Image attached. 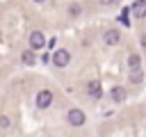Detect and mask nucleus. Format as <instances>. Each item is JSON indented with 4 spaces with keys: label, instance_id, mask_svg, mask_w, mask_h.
<instances>
[{
    "label": "nucleus",
    "instance_id": "1",
    "mask_svg": "<svg viewBox=\"0 0 146 137\" xmlns=\"http://www.w3.org/2000/svg\"><path fill=\"white\" fill-rule=\"evenodd\" d=\"M43 46H46V37H43V32L34 30V32L30 34V50H41Z\"/></svg>",
    "mask_w": 146,
    "mask_h": 137
},
{
    "label": "nucleus",
    "instance_id": "2",
    "mask_svg": "<svg viewBox=\"0 0 146 137\" xmlns=\"http://www.w3.org/2000/svg\"><path fill=\"white\" fill-rule=\"evenodd\" d=\"M50 103H52V91L50 89H41L36 94V107L46 110V107H50Z\"/></svg>",
    "mask_w": 146,
    "mask_h": 137
},
{
    "label": "nucleus",
    "instance_id": "3",
    "mask_svg": "<svg viewBox=\"0 0 146 137\" xmlns=\"http://www.w3.org/2000/svg\"><path fill=\"white\" fill-rule=\"evenodd\" d=\"M87 94H89L91 98H100V94H103L100 80H89V82H87Z\"/></svg>",
    "mask_w": 146,
    "mask_h": 137
},
{
    "label": "nucleus",
    "instance_id": "4",
    "mask_svg": "<svg viewBox=\"0 0 146 137\" xmlns=\"http://www.w3.org/2000/svg\"><path fill=\"white\" fill-rule=\"evenodd\" d=\"M66 119H68V123H71V126H82L87 116H84V112H82V110H71V112L66 114Z\"/></svg>",
    "mask_w": 146,
    "mask_h": 137
},
{
    "label": "nucleus",
    "instance_id": "5",
    "mask_svg": "<svg viewBox=\"0 0 146 137\" xmlns=\"http://www.w3.org/2000/svg\"><path fill=\"white\" fill-rule=\"evenodd\" d=\"M130 14L135 18H144L146 16V0H135L132 7H130Z\"/></svg>",
    "mask_w": 146,
    "mask_h": 137
},
{
    "label": "nucleus",
    "instance_id": "6",
    "mask_svg": "<svg viewBox=\"0 0 146 137\" xmlns=\"http://www.w3.org/2000/svg\"><path fill=\"white\" fill-rule=\"evenodd\" d=\"M52 62H55L57 66H66V64L71 62V53H68V50H57V53L52 55Z\"/></svg>",
    "mask_w": 146,
    "mask_h": 137
},
{
    "label": "nucleus",
    "instance_id": "7",
    "mask_svg": "<svg viewBox=\"0 0 146 137\" xmlns=\"http://www.w3.org/2000/svg\"><path fill=\"white\" fill-rule=\"evenodd\" d=\"M103 41H105L107 46H116V43L121 41V34H119V30H107V32L103 34Z\"/></svg>",
    "mask_w": 146,
    "mask_h": 137
},
{
    "label": "nucleus",
    "instance_id": "8",
    "mask_svg": "<svg viewBox=\"0 0 146 137\" xmlns=\"http://www.w3.org/2000/svg\"><path fill=\"white\" fill-rule=\"evenodd\" d=\"M141 78H144L141 68H130V75H128V80H130L132 84H139V82H141Z\"/></svg>",
    "mask_w": 146,
    "mask_h": 137
},
{
    "label": "nucleus",
    "instance_id": "9",
    "mask_svg": "<svg viewBox=\"0 0 146 137\" xmlns=\"http://www.w3.org/2000/svg\"><path fill=\"white\" fill-rule=\"evenodd\" d=\"M21 59H23V64H27V66H32V64L36 62V57H34V50H23V55H21Z\"/></svg>",
    "mask_w": 146,
    "mask_h": 137
},
{
    "label": "nucleus",
    "instance_id": "10",
    "mask_svg": "<svg viewBox=\"0 0 146 137\" xmlns=\"http://www.w3.org/2000/svg\"><path fill=\"white\" fill-rule=\"evenodd\" d=\"M112 98H114V100H123V98H125V89H123V87H114V89H112Z\"/></svg>",
    "mask_w": 146,
    "mask_h": 137
},
{
    "label": "nucleus",
    "instance_id": "11",
    "mask_svg": "<svg viewBox=\"0 0 146 137\" xmlns=\"http://www.w3.org/2000/svg\"><path fill=\"white\" fill-rule=\"evenodd\" d=\"M139 62H141V59H139V55H135V53H132V55H128V66H130V68H139Z\"/></svg>",
    "mask_w": 146,
    "mask_h": 137
},
{
    "label": "nucleus",
    "instance_id": "12",
    "mask_svg": "<svg viewBox=\"0 0 146 137\" xmlns=\"http://www.w3.org/2000/svg\"><path fill=\"white\" fill-rule=\"evenodd\" d=\"M68 11H71V16H78V14H80V7H78V5H71Z\"/></svg>",
    "mask_w": 146,
    "mask_h": 137
},
{
    "label": "nucleus",
    "instance_id": "13",
    "mask_svg": "<svg viewBox=\"0 0 146 137\" xmlns=\"http://www.w3.org/2000/svg\"><path fill=\"white\" fill-rule=\"evenodd\" d=\"M9 126V119L7 116H0V128H7Z\"/></svg>",
    "mask_w": 146,
    "mask_h": 137
},
{
    "label": "nucleus",
    "instance_id": "14",
    "mask_svg": "<svg viewBox=\"0 0 146 137\" xmlns=\"http://www.w3.org/2000/svg\"><path fill=\"white\" fill-rule=\"evenodd\" d=\"M116 0H100V5H114Z\"/></svg>",
    "mask_w": 146,
    "mask_h": 137
},
{
    "label": "nucleus",
    "instance_id": "15",
    "mask_svg": "<svg viewBox=\"0 0 146 137\" xmlns=\"http://www.w3.org/2000/svg\"><path fill=\"white\" fill-rule=\"evenodd\" d=\"M141 46H144V48H146V34H144V37H141Z\"/></svg>",
    "mask_w": 146,
    "mask_h": 137
},
{
    "label": "nucleus",
    "instance_id": "16",
    "mask_svg": "<svg viewBox=\"0 0 146 137\" xmlns=\"http://www.w3.org/2000/svg\"><path fill=\"white\" fill-rule=\"evenodd\" d=\"M34 2H46V0H34Z\"/></svg>",
    "mask_w": 146,
    "mask_h": 137
}]
</instances>
